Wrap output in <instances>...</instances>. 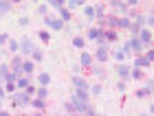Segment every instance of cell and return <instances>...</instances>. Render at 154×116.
<instances>
[{
  "label": "cell",
  "instance_id": "34",
  "mask_svg": "<svg viewBox=\"0 0 154 116\" xmlns=\"http://www.w3.org/2000/svg\"><path fill=\"white\" fill-rule=\"evenodd\" d=\"M9 9H11V4H9V2H0V16H5V13L9 11Z\"/></svg>",
  "mask_w": 154,
  "mask_h": 116
},
{
  "label": "cell",
  "instance_id": "10",
  "mask_svg": "<svg viewBox=\"0 0 154 116\" xmlns=\"http://www.w3.org/2000/svg\"><path fill=\"white\" fill-rule=\"evenodd\" d=\"M148 64L150 61L145 59V55H137L134 57V68H139V70H141V68H148Z\"/></svg>",
  "mask_w": 154,
  "mask_h": 116
},
{
  "label": "cell",
  "instance_id": "50",
  "mask_svg": "<svg viewBox=\"0 0 154 116\" xmlns=\"http://www.w3.org/2000/svg\"><path fill=\"white\" fill-rule=\"evenodd\" d=\"M35 116H44V114H40V112H38V114H35Z\"/></svg>",
  "mask_w": 154,
  "mask_h": 116
},
{
  "label": "cell",
  "instance_id": "20",
  "mask_svg": "<svg viewBox=\"0 0 154 116\" xmlns=\"http://www.w3.org/2000/svg\"><path fill=\"white\" fill-rule=\"evenodd\" d=\"M60 20L66 24L68 20H71V11H68V9H60Z\"/></svg>",
  "mask_w": 154,
  "mask_h": 116
},
{
  "label": "cell",
  "instance_id": "14",
  "mask_svg": "<svg viewBox=\"0 0 154 116\" xmlns=\"http://www.w3.org/2000/svg\"><path fill=\"white\" fill-rule=\"evenodd\" d=\"M79 61H82V66H90L93 64V55H90V53H82Z\"/></svg>",
  "mask_w": 154,
  "mask_h": 116
},
{
  "label": "cell",
  "instance_id": "26",
  "mask_svg": "<svg viewBox=\"0 0 154 116\" xmlns=\"http://www.w3.org/2000/svg\"><path fill=\"white\" fill-rule=\"evenodd\" d=\"M35 94H38V99H46V94H48V90H46L44 86H40L38 90H35Z\"/></svg>",
  "mask_w": 154,
  "mask_h": 116
},
{
  "label": "cell",
  "instance_id": "37",
  "mask_svg": "<svg viewBox=\"0 0 154 116\" xmlns=\"http://www.w3.org/2000/svg\"><path fill=\"white\" fill-rule=\"evenodd\" d=\"M84 116H95V107L88 103V107H86V112H84Z\"/></svg>",
  "mask_w": 154,
  "mask_h": 116
},
{
  "label": "cell",
  "instance_id": "44",
  "mask_svg": "<svg viewBox=\"0 0 154 116\" xmlns=\"http://www.w3.org/2000/svg\"><path fill=\"white\" fill-rule=\"evenodd\" d=\"M13 90H16V86H13V83H7V88H5V92H13Z\"/></svg>",
  "mask_w": 154,
  "mask_h": 116
},
{
  "label": "cell",
  "instance_id": "52",
  "mask_svg": "<svg viewBox=\"0 0 154 116\" xmlns=\"http://www.w3.org/2000/svg\"><path fill=\"white\" fill-rule=\"evenodd\" d=\"M95 116H97V114H95Z\"/></svg>",
  "mask_w": 154,
  "mask_h": 116
},
{
  "label": "cell",
  "instance_id": "25",
  "mask_svg": "<svg viewBox=\"0 0 154 116\" xmlns=\"http://www.w3.org/2000/svg\"><path fill=\"white\" fill-rule=\"evenodd\" d=\"M22 72H33V61L31 59H26L22 64Z\"/></svg>",
  "mask_w": 154,
  "mask_h": 116
},
{
  "label": "cell",
  "instance_id": "28",
  "mask_svg": "<svg viewBox=\"0 0 154 116\" xmlns=\"http://www.w3.org/2000/svg\"><path fill=\"white\" fill-rule=\"evenodd\" d=\"M9 51H11V53H18V51H20V44L16 42V39H9Z\"/></svg>",
  "mask_w": 154,
  "mask_h": 116
},
{
  "label": "cell",
  "instance_id": "17",
  "mask_svg": "<svg viewBox=\"0 0 154 116\" xmlns=\"http://www.w3.org/2000/svg\"><path fill=\"white\" fill-rule=\"evenodd\" d=\"M130 24H132V20L130 18H119V29H130Z\"/></svg>",
  "mask_w": 154,
  "mask_h": 116
},
{
  "label": "cell",
  "instance_id": "31",
  "mask_svg": "<svg viewBox=\"0 0 154 116\" xmlns=\"http://www.w3.org/2000/svg\"><path fill=\"white\" fill-rule=\"evenodd\" d=\"M73 46L75 48H84V37H73Z\"/></svg>",
  "mask_w": 154,
  "mask_h": 116
},
{
  "label": "cell",
  "instance_id": "46",
  "mask_svg": "<svg viewBox=\"0 0 154 116\" xmlns=\"http://www.w3.org/2000/svg\"><path fill=\"white\" fill-rule=\"evenodd\" d=\"M5 94H7V92H5V88H2V86H0V99H2V97H5Z\"/></svg>",
  "mask_w": 154,
  "mask_h": 116
},
{
  "label": "cell",
  "instance_id": "27",
  "mask_svg": "<svg viewBox=\"0 0 154 116\" xmlns=\"http://www.w3.org/2000/svg\"><path fill=\"white\" fill-rule=\"evenodd\" d=\"M29 86H31V83H29V79H24V77H20V79H18V88H22V90H26Z\"/></svg>",
  "mask_w": 154,
  "mask_h": 116
},
{
  "label": "cell",
  "instance_id": "15",
  "mask_svg": "<svg viewBox=\"0 0 154 116\" xmlns=\"http://www.w3.org/2000/svg\"><path fill=\"white\" fill-rule=\"evenodd\" d=\"M95 18H97V20H106V11H103V7H101V4H97V7H95Z\"/></svg>",
  "mask_w": 154,
  "mask_h": 116
},
{
  "label": "cell",
  "instance_id": "41",
  "mask_svg": "<svg viewBox=\"0 0 154 116\" xmlns=\"http://www.w3.org/2000/svg\"><path fill=\"white\" fill-rule=\"evenodd\" d=\"M9 42V35H7V33H2V35H0V44H7Z\"/></svg>",
  "mask_w": 154,
  "mask_h": 116
},
{
  "label": "cell",
  "instance_id": "22",
  "mask_svg": "<svg viewBox=\"0 0 154 116\" xmlns=\"http://www.w3.org/2000/svg\"><path fill=\"white\" fill-rule=\"evenodd\" d=\"M110 7H112V9H117V11H125V9H128V4L117 2V0H112V2H110Z\"/></svg>",
  "mask_w": 154,
  "mask_h": 116
},
{
  "label": "cell",
  "instance_id": "47",
  "mask_svg": "<svg viewBox=\"0 0 154 116\" xmlns=\"http://www.w3.org/2000/svg\"><path fill=\"white\" fill-rule=\"evenodd\" d=\"M0 116H11L9 112H0Z\"/></svg>",
  "mask_w": 154,
  "mask_h": 116
},
{
  "label": "cell",
  "instance_id": "33",
  "mask_svg": "<svg viewBox=\"0 0 154 116\" xmlns=\"http://www.w3.org/2000/svg\"><path fill=\"white\" fill-rule=\"evenodd\" d=\"M42 57H44V53H42L40 48L33 51V61H42Z\"/></svg>",
  "mask_w": 154,
  "mask_h": 116
},
{
  "label": "cell",
  "instance_id": "12",
  "mask_svg": "<svg viewBox=\"0 0 154 116\" xmlns=\"http://www.w3.org/2000/svg\"><path fill=\"white\" fill-rule=\"evenodd\" d=\"M106 24L110 26V31L119 29V18H115V16H108V18H106Z\"/></svg>",
  "mask_w": 154,
  "mask_h": 116
},
{
  "label": "cell",
  "instance_id": "4",
  "mask_svg": "<svg viewBox=\"0 0 154 116\" xmlns=\"http://www.w3.org/2000/svg\"><path fill=\"white\" fill-rule=\"evenodd\" d=\"M73 86H75V90H84V92L90 88V86L86 83V79H84V77H77V74L73 77Z\"/></svg>",
  "mask_w": 154,
  "mask_h": 116
},
{
  "label": "cell",
  "instance_id": "8",
  "mask_svg": "<svg viewBox=\"0 0 154 116\" xmlns=\"http://www.w3.org/2000/svg\"><path fill=\"white\" fill-rule=\"evenodd\" d=\"M103 37V29H90L88 31V39H93V42H101Z\"/></svg>",
  "mask_w": 154,
  "mask_h": 116
},
{
  "label": "cell",
  "instance_id": "13",
  "mask_svg": "<svg viewBox=\"0 0 154 116\" xmlns=\"http://www.w3.org/2000/svg\"><path fill=\"white\" fill-rule=\"evenodd\" d=\"M101 39H106V42H115V39H117V33L110 31V29H106V31H103V37H101Z\"/></svg>",
  "mask_w": 154,
  "mask_h": 116
},
{
  "label": "cell",
  "instance_id": "36",
  "mask_svg": "<svg viewBox=\"0 0 154 116\" xmlns=\"http://www.w3.org/2000/svg\"><path fill=\"white\" fill-rule=\"evenodd\" d=\"M40 39H42V42H48V39H51L48 31H40Z\"/></svg>",
  "mask_w": 154,
  "mask_h": 116
},
{
  "label": "cell",
  "instance_id": "19",
  "mask_svg": "<svg viewBox=\"0 0 154 116\" xmlns=\"http://www.w3.org/2000/svg\"><path fill=\"white\" fill-rule=\"evenodd\" d=\"M31 105L35 107V110H44V107H46V101H44V99H35V101H31Z\"/></svg>",
  "mask_w": 154,
  "mask_h": 116
},
{
  "label": "cell",
  "instance_id": "29",
  "mask_svg": "<svg viewBox=\"0 0 154 116\" xmlns=\"http://www.w3.org/2000/svg\"><path fill=\"white\" fill-rule=\"evenodd\" d=\"M84 13H86V18H95V7H84Z\"/></svg>",
  "mask_w": 154,
  "mask_h": 116
},
{
  "label": "cell",
  "instance_id": "45",
  "mask_svg": "<svg viewBox=\"0 0 154 116\" xmlns=\"http://www.w3.org/2000/svg\"><path fill=\"white\" fill-rule=\"evenodd\" d=\"M29 24V18H20V26H26Z\"/></svg>",
  "mask_w": 154,
  "mask_h": 116
},
{
  "label": "cell",
  "instance_id": "39",
  "mask_svg": "<svg viewBox=\"0 0 154 116\" xmlns=\"http://www.w3.org/2000/svg\"><path fill=\"white\" fill-rule=\"evenodd\" d=\"M145 24H148V26L154 24V16H152V13H148V16H145Z\"/></svg>",
  "mask_w": 154,
  "mask_h": 116
},
{
  "label": "cell",
  "instance_id": "2",
  "mask_svg": "<svg viewBox=\"0 0 154 116\" xmlns=\"http://www.w3.org/2000/svg\"><path fill=\"white\" fill-rule=\"evenodd\" d=\"M13 103L18 107H26V105H31V97L26 92H18L16 97H13Z\"/></svg>",
  "mask_w": 154,
  "mask_h": 116
},
{
  "label": "cell",
  "instance_id": "23",
  "mask_svg": "<svg viewBox=\"0 0 154 116\" xmlns=\"http://www.w3.org/2000/svg\"><path fill=\"white\" fill-rule=\"evenodd\" d=\"M125 57H128V51H125V48H121V51L115 53V59H117V61H123Z\"/></svg>",
  "mask_w": 154,
  "mask_h": 116
},
{
  "label": "cell",
  "instance_id": "21",
  "mask_svg": "<svg viewBox=\"0 0 154 116\" xmlns=\"http://www.w3.org/2000/svg\"><path fill=\"white\" fill-rule=\"evenodd\" d=\"M38 81H40V86H44V88H46L48 83H51V77H48V74H46V72H42Z\"/></svg>",
  "mask_w": 154,
  "mask_h": 116
},
{
  "label": "cell",
  "instance_id": "6",
  "mask_svg": "<svg viewBox=\"0 0 154 116\" xmlns=\"http://www.w3.org/2000/svg\"><path fill=\"white\" fill-rule=\"evenodd\" d=\"M152 37H154V35H152L148 29H141V31H139V39H141V44H143V46H148V44L152 42Z\"/></svg>",
  "mask_w": 154,
  "mask_h": 116
},
{
  "label": "cell",
  "instance_id": "11",
  "mask_svg": "<svg viewBox=\"0 0 154 116\" xmlns=\"http://www.w3.org/2000/svg\"><path fill=\"white\" fill-rule=\"evenodd\" d=\"M117 72H119V77H121V79L125 81V79H130L132 68H130V66H119V68H117Z\"/></svg>",
  "mask_w": 154,
  "mask_h": 116
},
{
  "label": "cell",
  "instance_id": "35",
  "mask_svg": "<svg viewBox=\"0 0 154 116\" xmlns=\"http://www.w3.org/2000/svg\"><path fill=\"white\" fill-rule=\"evenodd\" d=\"M90 72H93V74H97V77H103V68H101V66H95Z\"/></svg>",
  "mask_w": 154,
  "mask_h": 116
},
{
  "label": "cell",
  "instance_id": "9",
  "mask_svg": "<svg viewBox=\"0 0 154 116\" xmlns=\"http://www.w3.org/2000/svg\"><path fill=\"white\" fill-rule=\"evenodd\" d=\"M95 57H97V59H99V61H106V59H108V48H106V46H103V44H101V46H99V48H97V51H95Z\"/></svg>",
  "mask_w": 154,
  "mask_h": 116
},
{
  "label": "cell",
  "instance_id": "5",
  "mask_svg": "<svg viewBox=\"0 0 154 116\" xmlns=\"http://www.w3.org/2000/svg\"><path fill=\"white\" fill-rule=\"evenodd\" d=\"M88 103V92H84V90H75V94H73V101L71 103Z\"/></svg>",
  "mask_w": 154,
  "mask_h": 116
},
{
  "label": "cell",
  "instance_id": "42",
  "mask_svg": "<svg viewBox=\"0 0 154 116\" xmlns=\"http://www.w3.org/2000/svg\"><path fill=\"white\" fill-rule=\"evenodd\" d=\"M82 2H79V0H77V2H75V0H71V2H68V9H75V7H79Z\"/></svg>",
  "mask_w": 154,
  "mask_h": 116
},
{
  "label": "cell",
  "instance_id": "3",
  "mask_svg": "<svg viewBox=\"0 0 154 116\" xmlns=\"http://www.w3.org/2000/svg\"><path fill=\"white\" fill-rule=\"evenodd\" d=\"M20 51H22V55H33V51H35V46L29 37H24L22 42H20Z\"/></svg>",
  "mask_w": 154,
  "mask_h": 116
},
{
  "label": "cell",
  "instance_id": "24",
  "mask_svg": "<svg viewBox=\"0 0 154 116\" xmlns=\"http://www.w3.org/2000/svg\"><path fill=\"white\" fill-rule=\"evenodd\" d=\"M130 79H143V70H139V68H132Z\"/></svg>",
  "mask_w": 154,
  "mask_h": 116
},
{
  "label": "cell",
  "instance_id": "51",
  "mask_svg": "<svg viewBox=\"0 0 154 116\" xmlns=\"http://www.w3.org/2000/svg\"><path fill=\"white\" fill-rule=\"evenodd\" d=\"M0 105H2V103H0Z\"/></svg>",
  "mask_w": 154,
  "mask_h": 116
},
{
  "label": "cell",
  "instance_id": "49",
  "mask_svg": "<svg viewBox=\"0 0 154 116\" xmlns=\"http://www.w3.org/2000/svg\"><path fill=\"white\" fill-rule=\"evenodd\" d=\"M73 116H84V114H77V112H75V114H73Z\"/></svg>",
  "mask_w": 154,
  "mask_h": 116
},
{
  "label": "cell",
  "instance_id": "32",
  "mask_svg": "<svg viewBox=\"0 0 154 116\" xmlns=\"http://www.w3.org/2000/svg\"><path fill=\"white\" fill-rule=\"evenodd\" d=\"M51 7L53 9H64V0H51Z\"/></svg>",
  "mask_w": 154,
  "mask_h": 116
},
{
  "label": "cell",
  "instance_id": "48",
  "mask_svg": "<svg viewBox=\"0 0 154 116\" xmlns=\"http://www.w3.org/2000/svg\"><path fill=\"white\" fill-rule=\"evenodd\" d=\"M150 112H154V103H152V105H150Z\"/></svg>",
  "mask_w": 154,
  "mask_h": 116
},
{
  "label": "cell",
  "instance_id": "7",
  "mask_svg": "<svg viewBox=\"0 0 154 116\" xmlns=\"http://www.w3.org/2000/svg\"><path fill=\"white\" fill-rule=\"evenodd\" d=\"M22 64H24V61L22 59H20V57H13L11 59V68H13V74H22Z\"/></svg>",
  "mask_w": 154,
  "mask_h": 116
},
{
  "label": "cell",
  "instance_id": "16",
  "mask_svg": "<svg viewBox=\"0 0 154 116\" xmlns=\"http://www.w3.org/2000/svg\"><path fill=\"white\" fill-rule=\"evenodd\" d=\"M134 26H139V29H141V26H145V16L143 13H139V16H134V22H132Z\"/></svg>",
  "mask_w": 154,
  "mask_h": 116
},
{
  "label": "cell",
  "instance_id": "30",
  "mask_svg": "<svg viewBox=\"0 0 154 116\" xmlns=\"http://www.w3.org/2000/svg\"><path fill=\"white\" fill-rule=\"evenodd\" d=\"M90 92H93L95 97H99V94H101V83H95V86H90Z\"/></svg>",
  "mask_w": 154,
  "mask_h": 116
},
{
  "label": "cell",
  "instance_id": "18",
  "mask_svg": "<svg viewBox=\"0 0 154 116\" xmlns=\"http://www.w3.org/2000/svg\"><path fill=\"white\" fill-rule=\"evenodd\" d=\"M51 26H53L55 31H62V29H64V22H62L60 18H53V20H51Z\"/></svg>",
  "mask_w": 154,
  "mask_h": 116
},
{
  "label": "cell",
  "instance_id": "38",
  "mask_svg": "<svg viewBox=\"0 0 154 116\" xmlns=\"http://www.w3.org/2000/svg\"><path fill=\"white\" fill-rule=\"evenodd\" d=\"M117 90H119V92H125V90H128V86H125V81H119V83H117Z\"/></svg>",
  "mask_w": 154,
  "mask_h": 116
},
{
  "label": "cell",
  "instance_id": "40",
  "mask_svg": "<svg viewBox=\"0 0 154 116\" xmlns=\"http://www.w3.org/2000/svg\"><path fill=\"white\" fill-rule=\"evenodd\" d=\"M145 59H148V61H154V48H150L148 53H145Z\"/></svg>",
  "mask_w": 154,
  "mask_h": 116
},
{
  "label": "cell",
  "instance_id": "1",
  "mask_svg": "<svg viewBox=\"0 0 154 116\" xmlns=\"http://www.w3.org/2000/svg\"><path fill=\"white\" fill-rule=\"evenodd\" d=\"M125 44H128V48H130V51H134L137 55H141V53L145 51V46L141 44V39H139V37H130Z\"/></svg>",
  "mask_w": 154,
  "mask_h": 116
},
{
  "label": "cell",
  "instance_id": "43",
  "mask_svg": "<svg viewBox=\"0 0 154 116\" xmlns=\"http://www.w3.org/2000/svg\"><path fill=\"white\" fill-rule=\"evenodd\" d=\"M35 90H38V88H33V86H29V88H26L24 92H26V94H29V97H31V94H35Z\"/></svg>",
  "mask_w": 154,
  "mask_h": 116
}]
</instances>
